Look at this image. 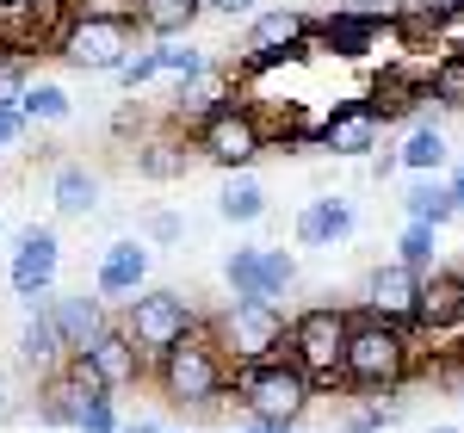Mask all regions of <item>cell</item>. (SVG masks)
I'll list each match as a JSON object with an SVG mask.
<instances>
[{
	"label": "cell",
	"instance_id": "1",
	"mask_svg": "<svg viewBox=\"0 0 464 433\" xmlns=\"http://www.w3.org/2000/svg\"><path fill=\"white\" fill-rule=\"evenodd\" d=\"M415 378V334L402 322H384V316H365L353 310V328H347V353H341V390H359V397H391Z\"/></svg>",
	"mask_w": 464,
	"mask_h": 433
},
{
	"label": "cell",
	"instance_id": "2",
	"mask_svg": "<svg viewBox=\"0 0 464 433\" xmlns=\"http://www.w3.org/2000/svg\"><path fill=\"white\" fill-rule=\"evenodd\" d=\"M149 371H155L161 397L174 402V409H198V415L217 409V402L229 397V384H236V360L223 353V341L211 334V322L198 328V334H186L179 347H168Z\"/></svg>",
	"mask_w": 464,
	"mask_h": 433
},
{
	"label": "cell",
	"instance_id": "3",
	"mask_svg": "<svg viewBox=\"0 0 464 433\" xmlns=\"http://www.w3.org/2000/svg\"><path fill=\"white\" fill-rule=\"evenodd\" d=\"M236 402L248 409V421H279V428H297L310 415V402L322 397L316 378L291 353H273V360H254V365H236Z\"/></svg>",
	"mask_w": 464,
	"mask_h": 433
},
{
	"label": "cell",
	"instance_id": "4",
	"mask_svg": "<svg viewBox=\"0 0 464 433\" xmlns=\"http://www.w3.org/2000/svg\"><path fill=\"white\" fill-rule=\"evenodd\" d=\"M192 149H198V161H211V168H223V174H242V168H254V161L273 149L266 111L248 106V100L217 106L211 118L192 124Z\"/></svg>",
	"mask_w": 464,
	"mask_h": 433
},
{
	"label": "cell",
	"instance_id": "5",
	"mask_svg": "<svg viewBox=\"0 0 464 433\" xmlns=\"http://www.w3.org/2000/svg\"><path fill=\"white\" fill-rule=\"evenodd\" d=\"M124 334L143 347V360L155 365L168 347H179L186 334H198L205 316H198V303L186 297V291H168V285H143L137 297H124Z\"/></svg>",
	"mask_w": 464,
	"mask_h": 433
},
{
	"label": "cell",
	"instance_id": "6",
	"mask_svg": "<svg viewBox=\"0 0 464 433\" xmlns=\"http://www.w3.org/2000/svg\"><path fill=\"white\" fill-rule=\"evenodd\" d=\"M347 328H353V310H347V303H310V310H297V316H291L285 353L316 378V390H341Z\"/></svg>",
	"mask_w": 464,
	"mask_h": 433
},
{
	"label": "cell",
	"instance_id": "7",
	"mask_svg": "<svg viewBox=\"0 0 464 433\" xmlns=\"http://www.w3.org/2000/svg\"><path fill=\"white\" fill-rule=\"evenodd\" d=\"M211 334L223 341V353H229L236 365H254V360L285 353L291 316H285V303H273V297H236V303L211 322Z\"/></svg>",
	"mask_w": 464,
	"mask_h": 433
},
{
	"label": "cell",
	"instance_id": "8",
	"mask_svg": "<svg viewBox=\"0 0 464 433\" xmlns=\"http://www.w3.org/2000/svg\"><path fill=\"white\" fill-rule=\"evenodd\" d=\"M130 37H137V19H100V13H74L56 56L81 74H118L130 63Z\"/></svg>",
	"mask_w": 464,
	"mask_h": 433
},
{
	"label": "cell",
	"instance_id": "9",
	"mask_svg": "<svg viewBox=\"0 0 464 433\" xmlns=\"http://www.w3.org/2000/svg\"><path fill=\"white\" fill-rule=\"evenodd\" d=\"M304 50H316V19L304 6H260L242 37V69H279Z\"/></svg>",
	"mask_w": 464,
	"mask_h": 433
},
{
	"label": "cell",
	"instance_id": "10",
	"mask_svg": "<svg viewBox=\"0 0 464 433\" xmlns=\"http://www.w3.org/2000/svg\"><path fill=\"white\" fill-rule=\"evenodd\" d=\"M56 273H63V242L50 223H32L13 236V260H6V279H13V297L32 310H50L56 303Z\"/></svg>",
	"mask_w": 464,
	"mask_h": 433
},
{
	"label": "cell",
	"instance_id": "11",
	"mask_svg": "<svg viewBox=\"0 0 464 433\" xmlns=\"http://www.w3.org/2000/svg\"><path fill=\"white\" fill-rule=\"evenodd\" d=\"M69 371L81 378V384H93V390H130L137 378L149 371V360H143V347L124 334V322H106L81 353H69Z\"/></svg>",
	"mask_w": 464,
	"mask_h": 433
},
{
	"label": "cell",
	"instance_id": "12",
	"mask_svg": "<svg viewBox=\"0 0 464 433\" xmlns=\"http://www.w3.org/2000/svg\"><path fill=\"white\" fill-rule=\"evenodd\" d=\"M415 341H440L446 353H459L464 341V266H433L421 279V303H415Z\"/></svg>",
	"mask_w": 464,
	"mask_h": 433
},
{
	"label": "cell",
	"instance_id": "13",
	"mask_svg": "<svg viewBox=\"0 0 464 433\" xmlns=\"http://www.w3.org/2000/svg\"><path fill=\"white\" fill-rule=\"evenodd\" d=\"M378 137H384V111L372 106V93L334 100V106H328V118L316 124V149H322V155H334V161L378 155Z\"/></svg>",
	"mask_w": 464,
	"mask_h": 433
},
{
	"label": "cell",
	"instance_id": "14",
	"mask_svg": "<svg viewBox=\"0 0 464 433\" xmlns=\"http://www.w3.org/2000/svg\"><path fill=\"white\" fill-rule=\"evenodd\" d=\"M415 303H421V273L402 266V260H378L365 279H359V310L365 316H384V322H415Z\"/></svg>",
	"mask_w": 464,
	"mask_h": 433
},
{
	"label": "cell",
	"instance_id": "15",
	"mask_svg": "<svg viewBox=\"0 0 464 433\" xmlns=\"http://www.w3.org/2000/svg\"><path fill=\"white\" fill-rule=\"evenodd\" d=\"M384 32H396V19H365V13H353V6H334V13L316 19V50L341 56V63H359V56L378 50Z\"/></svg>",
	"mask_w": 464,
	"mask_h": 433
},
{
	"label": "cell",
	"instance_id": "16",
	"mask_svg": "<svg viewBox=\"0 0 464 433\" xmlns=\"http://www.w3.org/2000/svg\"><path fill=\"white\" fill-rule=\"evenodd\" d=\"M69 19H74L69 0H13V6H6L13 43H19V50H50V56H56L63 32H69Z\"/></svg>",
	"mask_w": 464,
	"mask_h": 433
},
{
	"label": "cell",
	"instance_id": "17",
	"mask_svg": "<svg viewBox=\"0 0 464 433\" xmlns=\"http://www.w3.org/2000/svg\"><path fill=\"white\" fill-rule=\"evenodd\" d=\"M93 397H111V390H93V384H81L69 365L63 371H44L37 378V421L56 433V428H81V415H87V402Z\"/></svg>",
	"mask_w": 464,
	"mask_h": 433
},
{
	"label": "cell",
	"instance_id": "18",
	"mask_svg": "<svg viewBox=\"0 0 464 433\" xmlns=\"http://www.w3.org/2000/svg\"><path fill=\"white\" fill-rule=\"evenodd\" d=\"M353 229H359V211L347 192H322L297 211V242L304 248H341V242H353Z\"/></svg>",
	"mask_w": 464,
	"mask_h": 433
},
{
	"label": "cell",
	"instance_id": "19",
	"mask_svg": "<svg viewBox=\"0 0 464 433\" xmlns=\"http://www.w3.org/2000/svg\"><path fill=\"white\" fill-rule=\"evenodd\" d=\"M149 285V242H137V236H118V242H106V254H100V273H93V291L100 297H137V291Z\"/></svg>",
	"mask_w": 464,
	"mask_h": 433
},
{
	"label": "cell",
	"instance_id": "20",
	"mask_svg": "<svg viewBox=\"0 0 464 433\" xmlns=\"http://www.w3.org/2000/svg\"><path fill=\"white\" fill-rule=\"evenodd\" d=\"M229 100H236V74L223 69V63H211V69L174 81V118H179V124H198V118H211V111L229 106Z\"/></svg>",
	"mask_w": 464,
	"mask_h": 433
},
{
	"label": "cell",
	"instance_id": "21",
	"mask_svg": "<svg viewBox=\"0 0 464 433\" xmlns=\"http://www.w3.org/2000/svg\"><path fill=\"white\" fill-rule=\"evenodd\" d=\"M192 161H198V149H186V137H174V130H155V137H143L137 143V174L155 186H174L192 174Z\"/></svg>",
	"mask_w": 464,
	"mask_h": 433
},
{
	"label": "cell",
	"instance_id": "22",
	"mask_svg": "<svg viewBox=\"0 0 464 433\" xmlns=\"http://www.w3.org/2000/svg\"><path fill=\"white\" fill-rule=\"evenodd\" d=\"M19 365H32L37 378L69 365V341H63V328H56L50 310H32L25 316V328H19Z\"/></svg>",
	"mask_w": 464,
	"mask_h": 433
},
{
	"label": "cell",
	"instance_id": "23",
	"mask_svg": "<svg viewBox=\"0 0 464 433\" xmlns=\"http://www.w3.org/2000/svg\"><path fill=\"white\" fill-rule=\"evenodd\" d=\"M50 198H56V216L63 223H87V216L100 211V174L81 168V161H63L56 180H50Z\"/></svg>",
	"mask_w": 464,
	"mask_h": 433
},
{
	"label": "cell",
	"instance_id": "24",
	"mask_svg": "<svg viewBox=\"0 0 464 433\" xmlns=\"http://www.w3.org/2000/svg\"><path fill=\"white\" fill-rule=\"evenodd\" d=\"M372 106L384 111V124H402L428 106V74H409V69H384L372 81Z\"/></svg>",
	"mask_w": 464,
	"mask_h": 433
},
{
	"label": "cell",
	"instance_id": "25",
	"mask_svg": "<svg viewBox=\"0 0 464 433\" xmlns=\"http://www.w3.org/2000/svg\"><path fill=\"white\" fill-rule=\"evenodd\" d=\"M402 216H409V223H433V229H446V223L459 216L452 180H440V174H415L409 192H402Z\"/></svg>",
	"mask_w": 464,
	"mask_h": 433
},
{
	"label": "cell",
	"instance_id": "26",
	"mask_svg": "<svg viewBox=\"0 0 464 433\" xmlns=\"http://www.w3.org/2000/svg\"><path fill=\"white\" fill-rule=\"evenodd\" d=\"M50 316H56V328H63L69 353H81V347H87V341H93V334L111 322L100 291H93V297H87V291H81V297H56V303H50Z\"/></svg>",
	"mask_w": 464,
	"mask_h": 433
},
{
	"label": "cell",
	"instance_id": "27",
	"mask_svg": "<svg viewBox=\"0 0 464 433\" xmlns=\"http://www.w3.org/2000/svg\"><path fill=\"white\" fill-rule=\"evenodd\" d=\"M396 155H402V174H440L446 161H452V143H446V130L440 124H409V137L396 143Z\"/></svg>",
	"mask_w": 464,
	"mask_h": 433
},
{
	"label": "cell",
	"instance_id": "28",
	"mask_svg": "<svg viewBox=\"0 0 464 433\" xmlns=\"http://www.w3.org/2000/svg\"><path fill=\"white\" fill-rule=\"evenodd\" d=\"M198 13H205V0H137V32L149 37H186L198 25Z\"/></svg>",
	"mask_w": 464,
	"mask_h": 433
},
{
	"label": "cell",
	"instance_id": "29",
	"mask_svg": "<svg viewBox=\"0 0 464 433\" xmlns=\"http://www.w3.org/2000/svg\"><path fill=\"white\" fill-rule=\"evenodd\" d=\"M217 216L223 223H260L266 216V186L254 180L248 168L242 174H223V186H217Z\"/></svg>",
	"mask_w": 464,
	"mask_h": 433
},
{
	"label": "cell",
	"instance_id": "30",
	"mask_svg": "<svg viewBox=\"0 0 464 433\" xmlns=\"http://www.w3.org/2000/svg\"><path fill=\"white\" fill-rule=\"evenodd\" d=\"M428 100L440 111H464V43H452L428 69Z\"/></svg>",
	"mask_w": 464,
	"mask_h": 433
},
{
	"label": "cell",
	"instance_id": "31",
	"mask_svg": "<svg viewBox=\"0 0 464 433\" xmlns=\"http://www.w3.org/2000/svg\"><path fill=\"white\" fill-rule=\"evenodd\" d=\"M396 260L415 266V273L428 279L433 266H440V229H433V223H402V236H396Z\"/></svg>",
	"mask_w": 464,
	"mask_h": 433
},
{
	"label": "cell",
	"instance_id": "32",
	"mask_svg": "<svg viewBox=\"0 0 464 433\" xmlns=\"http://www.w3.org/2000/svg\"><path fill=\"white\" fill-rule=\"evenodd\" d=\"M69 111L74 106H69V93H63L56 81H32V87L19 93V118H25V124H63Z\"/></svg>",
	"mask_w": 464,
	"mask_h": 433
},
{
	"label": "cell",
	"instance_id": "33",
	"mask_svg": "<svg viewBox=\"0 0 464 433\" xmlns=\"http://www.w3.org/2000/svg\"><path fill=\"white\" fill-rule=\"evenodd\" d=\"M297 285V254L291 248H260V297H285V291Z\"/></svg>",
	"mask_w": 464,
	"mask_h": 433
},
{
	"label": "cell",
	"instance_id": "34",
	"mask_svg": "<svg viewBox=\"0 0 464 433\" xmlns=\"http://www.w3.org/2000/svg\"><path fill=\"white\" fill-rule=\"evenodd\" d=\"M223 285H229V297H260V248H229Z\"/></svg>",
	"mask_w": 464,
	"mask_h": 433
},
{
	"label": "cell",
	"instance_id": "35",
	"mask_svg": "<svg viewBox=\"0 0 464 433\" xmlns=\"http://www.w3.org/2000/svg\"><path fill=\"white\" fill-rule=\"evenodd\" d=\"M211 69V56L198 50V43H179V37H168L161 43V74H174V81H186V74Z\"/></svg>",
	"mask_w": 464,
	"mask_h": 433
},
{
	"label": "cell",
	"instance_id": "36",
	"mask_svg": "<svg viewBox=\"0 0 464 433\" xmlns=\"http://www.w3.org/2000/svg\"><path fill=\"white\" fill-rule=\"evenodd\" d=\"M155 74H161V43H149V50H130V63L118 69V81L137 93V87H149V81H155Z\"/></svg>",
	"mask_w": 464,
	"mask_h": 433
},
{
	"label": "cell",
	"instance_id": "37",
	"mask_svg": "<svg viewBox=\"0 0 464 433\" xmlns=\"http://www.w3.org/2000/svg\"><path fill=\"white\" fill-rule=\"evenodd\" d=\"M32 81H25V50H13V56H0V106L19 111V93H25Z\"/></svg>",
	"mask_w": 464,
	"mask_h": 433
},
{
	"label": "cell",
	"instance_id": "38",
	"mask_svg": "<svg viewBox=\"0 0 464 433\" xmlns=\"http://www.w3.org/2000/svg\"><path fill=\"white\" fill-rule=\"evenodd\" d=\"M74 433H124V421H118V402H111V397H93Z\"/></svg>",
	"mask_w": 464,
	"mask_h": 433
},
{
	"label": "cell",
	"instance_id": "39",
	"mask_svg": "<svg viewBox=\"0 0 464 433\" xmlns=\"http://www.w3.org/2000/svg\"><path fill=\"white\" fill-rule=\"evenodd\" d=\"M74 13H100V19H137V0H69Z\"/></svg>",
	"mask_w": 464,
	"mask_h": 433
},
{
	"label": "cell",
	"instance_id": "40",
	"mask_svg": "<svg viewBox=\"0 0 464 433\" xmlns=\"http://www.w3.org/2000/svg\"><path fill=\"white\" fill-rule=\"evenodd\" d=\"M149 236H155V242H179V236H186V223H179L174 211H155V216H149Z\"/></svg>",
	"mask_w": 464,
	"mask_h": 433
},
{
	"label": "cell",
	"instance_id": "41",
	"mask_svg": "<svg viewBox=\"0 0 464 433\" xmlns=\"http://www.w3.org/2000/svg\"><path fill=\"white\" fill-rule=\"evenodd\" d=\"M365 168H372V180H391V174H402V155L396 149H378V155H365Z\"/></svg>",
	"mask_w": 464,
	"mask_h": 433
},
{
	"label": "cell",
	"instance_id": "42",
	"mask_svg": "<svg viewBox=\"0 0 464 433\" xmlns=\"http://www.w3.org/2000/svg\"><path fill=\"white\" fill-rule=\"evenodd\" d=\"M19 137H25V118H19L13 106H0V149H13Z\"/></svg>",
	"mask_w": 464,
	"mask_h": 433
},
{
	"label": "cell",
	"instance_id": "43",
	"mask_svg": "<svg viewBox=\"0 0 464 433\" xmlns=\"http://www.w3.org/2000/svg\"><path fill=\"white\" fill-rule=\"evenodd\" d=\"M205 13H223V19H242V13H260V0H205Z\"/></svg>",
	"mask_w": 464,
	"mask_h": 433
},
{
	"label": "cell",
	"instance_id": "44",
	"mask_svg": "<svg viewBox=\"0 0 464 433\" xmlns=\"http://www.w3.org/2000/svg\"><path fill=\"white\" fill-rule=\"evenodd\" d=\"M446 180H452V198H459V216H464V161L452 168V174H446Z\"/></svg>",
	"mask_w": 464,
	"mask_h": 433
},
{
	"label": "cell",
	"instance_id": "45",
	"mask_svg": "<svg viewBox=\"0 0 464 433\" xmlns=\"http://www.w3.org/2000/svg\"><path fill=\"white\" fill-rule=\"evenodd\" d=\"M242 433H297V428H279V421H248Z\"/></svg>",
	"mask_w": 464,
	"mask_h": 433
},
{
	"label": "cell",
	"instance_id": "46",
	"mask_svg": "<svg viewBox=\"0 0 464 433\" xmlns=\"http://www.w3.org/2000/svg\"><path fill=\"white\" fill-rule=\"evenodd\" d=\"M124 433H161V421H149V415H143V421H124Z\"/></svg>",
	"mask_w": 464,
	"mask_h": 433
},
{
	"label": "cell",
	"instance_id": "47",
	"mask_svg": "<svg viewBox=\"0 0 464 433\" xmlns=\"http://www.w3.org/2000/svg\"><path fill=\"white\" fill-rule=\"evenodd\" d=\"M6 409H13V390H6V378H0V415H6Z\"/></svg>",
	"mask_w": 464,
	"mask_h": 433
},
{
	"label": "cell",
	"instance_id": "48",
	"mask_svg": "<svg viewBox=\"0 0 464 433\" xmlns=\"http://www.w3.org/2000/svg\"><path fill=\"white\" fill-rule=\"evenodd\" d=\"M428 433H464V428H452V421H440V428H428Z\"/></svg>",
	"mask_w": 464,
	"mask_h": 433
},
{
	"label": "cell",
	"instance_id": "49",
	"mask_svg": "<svg viewBox=\"0 0 464 433\" xmlns=\"http://www.w3.org/2000/svg\"><path fill=\"white\" fill-rule=\"evenodd\" d=\"M0 242H6V223H0Z\"/></svg>",
	"mask_w": 464,
	"mask_h": 433
},
{
	"label": "cell",
	"instance_id": "50",
	"mask_svg": "<svg viewBox=\"0 0 464 433\" xmlns=\"http://www.w3.org/2000/svg\"><path fill=\"white\" fill-rule=\"evenodd\" d=\"M161 433H179V428H161Z\"/></svg>",
	"mask_w": 464,
	"mask_h": 433
},
{
	"label": "cell",
	"instance_id": "51",
	"mask_svg": "<svg viewBox=\"0 0 464 433\" xmlns=\"http://www.w3.org/2000/svg\"><path fill=\"white\" fill-rule=\"evenodd\" d=\"M0 6H13V0H0Z\"/></svg>",
	"mask_w": 464,
	"mask_h": 433
}]
</instances>
